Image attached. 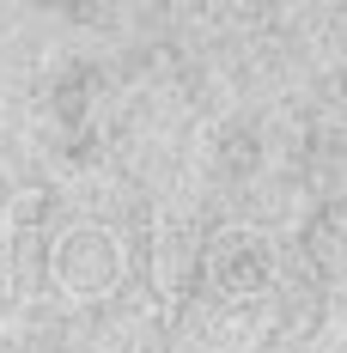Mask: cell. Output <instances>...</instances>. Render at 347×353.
I'll use <instances>...</instances> for the list:
<instances>
[{
  "instance_id": "cell-1",
  "label": "cell",
  "mask_w": 347,
  "mask_h": 353,
  "mask_svg": "<svg viewBox=\"0 0 347 353\" xmlns=\"http://www.w3.org/2000/svg\"><path fill=\"white\" fill-rule=\"evenodd\" d=\"M122 262H128V250H122V238H116L110 225H73V232H61L55 250H49V268H55L61 292H73V299L110 292L116 274H122Z\"/></svg>"
},
{
  "instance_id": "cell-2",
  "label": "cell",
  "mask_w": 347,
  "mask_h": 353,
  "mask_svg": "<svg viewBox=\"0 0 347 353\" xmlns=\"http://www.w3.org/2000/svg\"><path fill=\"white\" fill-rule=\"evenodd\" d=\"M268 274H275V250H268V238H250V256H232L226 238H219L213 281L226 286V292H256V286H268Z\"/></svg>"
}]
</instances>
